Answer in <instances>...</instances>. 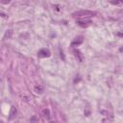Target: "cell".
<instances>
[{"label": "cell", "instance_id": "obj_7", "mask_svg": "<svg viewBox=\"0 0 123 123\" xmlns=\"http://www.w3.org/2000/svg\"><path fill=\"white\" fill-rule=\"evenodd\" d=\"M11 34H12V31H11V30H8V31L6 32V35H5L4 38H7V37H11Z\"/></svg>", "mask_w": 123, "mask_h": 123}, {"label": "cell", "instance_id": "obj_6", "mask_svg": "<svg viewBox=\"0 0 123 123\" xmlns=\"http://www.w3.org/2000/svg\"><path fill=\"white\" fill-rule=\"evenodd\" d=\"M42 112H43V114H44V117H46V118H49V110H43L42 111Z\"/></svg>", "mask_w": 123, "mask_h": 123}, {"label": "cell", "instance_id": "obj_4", "mask_svg": "<svg viewBox=\"0 0 123 123\" xmlns=\"http://www.w3.org/2000/svg\"><path fill=\"white\" fill-rule=\"evenodd\" d=\"M15 114H16V109L14 107H12L11 109V111H10V116H9V119H12L15 117Z\"/></svg>", "mask_w": 123, "mask_h": 123}, {"label": "cell", "instance_id": "obj_3", "mask_svg": "<svg viewBox=\"0 0 123 123\" xmlns=\"http://www.w3.org/2000/svg\"><path fill=\"white\" fill-rule=\"evenodd\" d=\"M83 41H84V37H83L82 36H79V37H75V38H74V40L71 42V45H72V46L80 45Z\"/></svg>", "mask_w": 123, "mask_h": 123}, {"label": "cell", "instance_id": "obj_1", "mask_svg": "<svg viewBox=\"0 0 123 123\" xmlns=\"http://www.w3.org/2000/svg\"><path fill=\"white\" fill-rule=\"evenodd\" d=\"M74 16H78V17H89V16H92L94 15V12H90V11H79V12H76L73 13Z\"/></svg>", "mask_w": 123, "mask_h": 123}, {"label": "cell", "instance_id": "obj_5", "mask_svg": "<svg viewBox=\"0 0 123 123\" xmlns=\"http://www.w3.org/2000/svg\"><path fill=\"white\" fill-rule=\"evenodd\" d=\"M34 90H35L36 93H37V94H41V93L43 92V86H35Z\"/></svg>", "mask_w": 123, "mask_h": 123}, {"label": "cell", "instance_id": "obj_9", "mask_svg": "<svg viewBox=\"0 0 123 123\" xmlns=\"http://www.w3.org/2000/svg\"><path fill=\"white\" fill-rule=\"evenodd\" d=\"M111 3H112V4H119L120 2H111Z\"/></svg>", "mask_w": 123, "mask_h": 123}, {"label": "cell", "instance_id": "obj_2", "mask_svg": "<svg viewBox=\"0 0 123 123\" xmlns=\"http://www.w3.org/2000/svg\"><path fill=\"white\" fill-rule=\"evenodd\" d=\"M37 55H38L39 58H47V57L50 56V51H49L48 49L43 48V49H40V50L38 51Z\"/></svg>", "mask_w": 123, "mask_h": 123}, {"label": "cell", "instance_id": "obj_10", "mask_svg": "<svg viewBox=\"0 0 123 123\" xmlns=\"http://www.w3.org/2000/svg\"><path fill=\"white\" fill-rule=\"evenodd\" d=\"M51 123H57V122H51Z\"/></svg>", "mask_w": 123, "mask_h": 123}, {"label": "cell", "instance_id": "obj_8", "mask_svg": "<svg viewBox=\"0 0 123 123\" xmlns=\"http://www.w3.org/2000/svg\"><path fill=\"white\" fill-rule=\"evenodd\" d=\"M0 16H4V17H5V16H6V14H5V13H3V12H0Z\"/></svg>", "mask_w": 123, "mask_h": 123}]
</instances>
